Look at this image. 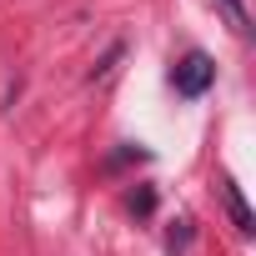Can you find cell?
<instances>
[{
    "label": "cell",
    "mask_w": 256,
    "mask_h": 256,
    "mask_svg": "<svg viewBox=\"0 0 256 256\" xmlns=\"http://www.w3.org/2000/svg\"><path fill=\"white\" fill-rule=\"evenodd\" d=\"M216 10L226 16V26H231L236 36H246V26H251V20H246V6H241V0H216Z\"/></svg>",
    "instance_id": "obj_3"
},
{
    "label": "cell",
    "mask_w": 256,
    "mask_h": 256,
    "mask_svg": "<svg viewBox=\"0 0 256 256\" xmlns=\"http://www.w3.org/2000/svg\"><path fill=\"white\" fill-rule=\"evenodd\" d=\"M211 80H216V60H211L206 50H191V56H181V60H176V70H171V86H176L186 100L206 96V90H211Z\"/></svg>",
    "instance_id": "obj_1"
},
{
    "label": "cell",
    "mask_w": 256,
    "mask_h": 256,
    "mask_svg": "<svg viewBox=\"0 0 256 256\" xmlns=\"http://www.w3.org/2000/svg\"><path fill=\"white\" fill-rule=\"evenodd\" d=\"M151 206H156V196H151V186H141V191L131 196V211H136V216H151Z\"/></svg>",
    "instance_id": "obj_5"
},
{
    "label": "cell",
    "mask_w": 256,
    "mask_h": 256,
    "mask_svg": "<svg viewBox=\"0 0 256 256\" xmlns=\"http://www.w3.org/2000/svg\"><path fill=\"white\" fill-rule=\"evenodd\" d=\"M221 201H226V211H231L236 231H241V236H251V231H256V216H251V206H246V196H241V186H236L231 176L221 181Z\"/></svg>",
    "instance_id": "obj_2"
},
{
    "label": "cell",
    "mask_w": 256,
    "mask_h": 256,
    "mask_svg": "<svg viewBox=\"0 0 256 256\" xmlns=\"http://www.w3.org/2000/svg\"><path fill=\"white\" fill-rule=\"evenodd\" d=\"M186 246H191V216L171 221V236H166V251H171V256H181Z\"/></svg>",
    "instance_id": "obj_4"
}]
</instances>
